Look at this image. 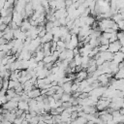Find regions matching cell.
<instances>
[{
	"mask_svg": "<svg viewBox=\"0 0 124 124\" xmlns=\"http://www.w3.org/2000/svg\"><path fill=\"white\" fill-rule=\"evenodd\" d=\"M106 89H107V86L101 85V86H99V87H97V88L92 89V90L89 92V96H90V95H93V96H96V97L100 98V97L104 94V92L106 91Z\"/></svg>",
	"mask_w": 124,
	"mask_h": 124,
	"instance_id": "obj_1",
	"label": "cell"
},
{
	"mask_svg": "<svg viewBox=\"0 0 124 124\" xmlns=\"http://www.w3.org/2000/svg\"><path fill=\"white\" fill-rule=\"evenodd\" d=\"M121 46H122L121 44H120L119 41L117 40V41H115V42H112V43H109V44H108V50L110 51L111 53H115V52L119 51V49H120Z\"/></svg>",
	"mask_w": 124,
	"mask_h": 124,
	"instance_id": "obj_2",
	"label": "cell"
},
{
	"mask_svg": "<svg viewBox=\"0 0 124 124\" xmlns=\"http://www.w3.org/2000/svg\"><path fill=\"white\" fill-rule=\"evenodd\" d=\"M2 108H6L8 110H13V109H16L17 108V102H14L12 100L8 101L6 104H3L2 105Z\"/></svg>",
	"mask_w": 124,
	"mask_h": 124,
	"instance_id": "obj_3",
	"label": "cell"
},
{
	"mask_svg": "<svg viewBox=\"0 0 124 124\" xmlns=\"http://www.w3.org/2000/svg\"><path fill=\"white\" fill-rule=\"evenodd\" d=\"M99 55H100V57H102L105 61H111V60H112V57H113V53H111V52L108 51V50L100 51V52H99Z\"/></svg>",
	"mask_w": 124,
	"mask_h": 124,
	"instance_id": "obj_4",
	"label": "cell"
},
{
	"mask_svg": "<svg viewBox=\"0 0 124 124\" xmlns=\"http://www.w3.org/2000/svg\"><path fill=\"white\" fill-rule=\"evenodd\" d=\"M123 60H124V53H123V52H121V51L119 50V51L113 53V57H112V60H111V61H113V62L119 64V63H121Z\"/></svg>",
	"mask_w": 124,
	"mask_h": 124,
	"instance_id": "obj_5",
	"label": "cell"
},
{
	"mask_svg": "<svg viewBox=\"0 0 124 124\" xmlns=\"http://www.w3.org/2000/svg\"><path fill=\"white\" fill-rule=\"evenodd\" d=\"M41 95V90L39 88H33L32 90H30L28 93H27V96L31 99H36L37 97H39Z\"/></svg>",
	"mask_w": 124,
	"mask_h": 124,
	"instance_id": "obj_6",
	"label": "cell"
},
{
	"mask_svg": "<svg viewBox=\"0 0 124 124\" xmlns=\"http://www.w3.org/2000/svg\"><path fill=\"white\" fill-rule=\"evenodd\" d=\"M17 108L22 109V110L25 111L26 113L29 112V105H28V103H27L26 101H22V100H20V101L17 103Z\"/></svg>",
	"mask_w": 124,
	"mask_h": 124,
	"instance_id": "obj_7",
	"label": "cell"
},
{
	"mask_svg": "<svg viewBox=\"0 0 124 124\" xmlns=\"http://www.w3.org/2000/svg\"><path fill=\"white\" fill-rule=\"evenodd\" d=\"M72 83L73 81L70 80V81H67V82H64L62 84V88H63V91L64 93H68V94H72V90H71V86H72Z\"/></svg>",
	"mask_w": 124,
	"mask_h": 124,
	"instance_id": "obj_8",
	"label": "cell"
},
{
	"mask_svg": "<svg viewBox=\"0 0 124 124\" xmlns=\"http://www.w3.org/2000/svg\"><path fill=\"white\" fill-rule=\"evenodd\" d=\"M82 110L85 112V113H90V114H94L97 109H96V107L94 106H82Z\"/></svg>",
	"mask_w": 124,
	"mask_h": 124,
	"instance_id": "obj_9",
	"label": "cell"
},
{
	"mask_svg": "<svg viewBox=\"0 0 124 124\" xmlns=\"http://www.w3.org/2000/svg\"><path fill=\"white\" fill-rule=\"evenodd\" d=\"M53 39V34L51 32H46V34L41 38V43L42 44H45V43H47V42H51Z\"/></svg>",
	"mask_w": 124,
	"mask_h": 124,
	"instance_id": "obj_10",
	"label": "cell"
},
{
	"mask_svg": "<svg viewBox=\"0 0 124 124\" xmlns=\"http://www.w3.org/2000/svg\"><path fill=\"white\" fill-rule=\"evenodd\" d=\"M99 117H100L103 121H105L106 123L108 122V121H110V120H112V114L109 113V112H108V111H107L106 113H104V114L99 115Z\"/></svg>",
	"mask_w": 124,
	"mask_h": 124,
	"instance_id": "obj_11",
	"label": "cell"
},
{
	"mask_svg": "<svg viewBox=\"0 0 124 124\" xmlns=\"http://www.w3.org/2000/svg\"><path fill=\"white\" fill-rule=\"evenodd\" d=\"M69 43L72 45V46H73L74 48H75V47H78V36H77V35H72Z\"/></svg>",
	"mask_w": 124,
	"mask_h": 124,
	"instance_id": "obj_12",
	"label": "cell"
},
{
	"mask_svg": "<svg viewBox=\"0 0 124 124\" xmlns=\"http://www.w3.org/2000/svg\"><path fill=\"white\" fill-rule=\"evenodd\" d=\"M113 78H114L115 79H121V78L124 79V68L119 69V70L117 71V73L113 76Z\"/></svg>",
	"mask_w": 124,
	"mask_h": 124,
	"instance_id": "obj_13",
	"label": "cell"
},
{
	"mask_svg": "<svg viewBox=\"0 0 124 124\" xmlns=\"http://www.w3.org/2000/svg\"><path fill=\"white\" fill-rule=\"evenodd\" d=\"M81 58H82V56L80 54H77V55L74 56L73 60H74V62H75L77 67H80V65H81Z\"/></svg>",
	"mask_w": 124,
	"mask_h": 124,
	"instance_id": "obj_14",
	"label": "cell"
},
{
	"mask_svg": "<svg viewBox=\"0 0 124 124\" xmlns=\"http://www.w3.org/2000/svg\"><path fill=\"white\" fill-rule=\"evenodd\" d=\"M1 20L3 23L9 25L11 23V21L13 20V16H1Z\"/></svg>",
	"mask_w": 124,
	"mask_h": 124,
	"instance_id": "obj_15",
	"label": "cell"
},
{
	"mask_svg": "<svg viewBox=\"0 0 124 124\" xmlns=\"http://www.w3.org/2000/svg\"><path fill=\"white\" fill-rule=\"evenodd\" d=\"M71 97H72V94H68V93H63L62 94V96H61V101L62 102H69L70 101V99H71Z\"/></svg>",
	"mask_w": 124,
	"mask_h": 124,
	"instance_id": "obj_16",
	"label": "cell"
},
{
	"mask_svg": "<svg viewBox=\"0 0 124 124\" xmlns=\"http://www.w3.org/2000/svg\"><path fill=\"white\" fill-rule=\"evenodd\" d=\"M99 40H100V45H108V44H109L108 39H107V38L103 37L102 35L99 37Z\"/></svg>",
	"mask_w": 124,
	"mask_h": 124,
	"instance_id": "obj_17",
	"label": "cell"
},
{
	"mask_svg": "<svg viewBox=\"0 0 124 124\" xmlns=\"http://www.w3.org/2000/svg\"><path fill=\"white\" fill-rule=\"evenodd\" d=\"M39 121H40V120H39V115L37 114L36 116H33V117L31 118V120L29 121V124H38Z\"/></svg>",
	"mask_w": 124,
	"mask_h": 124,
	"instance_id": "obj_18",
	"label": "cell"
},
{
	"mask_svg": "<svg viewBox=\"0 0 124 124\" xmlns=\"http://www.w3.org/2000/svg\"><path fill=\"white\" fill-rule=\"evenodd\" d=\"M24 120V118L22 116H18V117H16V119L14 120V124H21V122Z\"/></svg>",
	"mask_w": 124,
	"mask_h": 124,
	"instance_id": "obj_19",
	"label": "cell"
},
{
	"mask_svg": "<svg viewBox=\"0 0 124 124\" xmlns=\"http://www.w3.org/2000/svg\"><path fill=\"white\" fill-rule=\"evenodd\" d=\"M98 48H99V51H106L108 48V45H100Z\"/></svg>",
	"mask_w": 124,
	"mask_h": 124,
	"instance_id": "obj_20",
	"label": "cell"
},
{
	"mask_svg": "<svg viewBox=\"0 0 124 124\" xmlns=\"http://www.w3.org/2000/svg\"><path fill=\"white\" fill-rule=\"evenodd\" d=\"M46 34V28L44 27L40 32H39V34H38V37H40V38H42V37H44L45 35Z\"/></svg>",
	"mask_w": 124,
	"mask_h": 124,
	"instance_id": "obj_21",
	"label": "cell"
},
{
	"mask_svg": "<svg viewBox=\"0 0 124 124\" xmlns=\"http://www.w3.org/2000/svg\"><path fill=\"white\" fill-rule=\"evenodd\" d=\"M62 107L64 108H71L72 107V104L70 102H62Z\"/></svg>",
	"mask_w": 124,
	"mask_h": 124,
	"instance_id": "obj_22",
	"label": "cell"
},
{
	"mask_svg": "<svg viewBox=\"0 0 124 124\" xmlns=\"http://www.w3.org/2000/svg\"><path fill=\"white\" fill-rule=\"evenodd\" d=\"M78 111H72L71 112V115H70V117H71V119L72 120H74V119H76V118H78Z\"/></svg>",
	"mask_w": 124,
	"mask_h": 124,
	"instance_id": "obj_23",
	"label": "cell"
},
{
	"mask_svg": "<svg viewBox=\"0 0 124 124\" xmlns=\"http://www.w3.org/2000/svg\"><path fill=\"white\" fill-rule=\"evenodd\" d=\"M7 28H8V25H7V24H5V23H0V31H1V32H4Z\"/></svg>",
	"mask_w": 124,
	"mask_h": 124,
	"instance_id": "obj_24",
	"label": "cell"
},
{
	"mask_svg": "<svg viewBox=\"0 0 124 124\" xmlns=\"http://www.w3.org/2000/svg\"><path fill=\"white\" fill-rule=\"evenodd\" d=\"M7 43H8V41H7L6 39H4L3 37H1V38H0V46L5 45V44H7Z\"/></svg>",
	"mask_w": 124,
	"mask_h": 124,
	"instance_id": "obj_25",
	"label": "cell"
},
{
	"mask_svg": "<svg viewBox=\"0 0 124 124\" xmlns=\"http://www.w3.org/2000/svg\"><path fill=\"white\" fill-rule=\"evenodd\" d=\"M0 124H13L11 121H9L8 119H5V118H3V120L1 121V123Z\"/></svg>",
	"mask_w": 124,
	"mask_h": 124,
	"instance_id": "obj_26",
	"label": "cell"
},
{
	"mask_svg": "<svg viewBox=\"0 0 124 124\" xmlns=\"http://www.w3.org/2000/svg\"><path fill=\"white\" fill-rule=\"evenodd\" d=\"M119 113L122 114V115H124V108H119Z\"/></svg>",
	"mask_w": 124,
	"mask_h": 124,
	"instance_id": "obj_27",
	"label": "cell"
},
{
	"mask_svg": "<svg viewBox=\"0 0 124 124\" xmlns=\"http://www.w3.org/2000/svg\"><path fill=\"white\" fill-rule=\"evenodd\" d=\"M13 124H14V123H13Z\"/></svg>",
	"mask_w": 124,
	"mask_h": 124,
	"instance_id": "obj_28",
	"label": "cell"
}]
</instances>
